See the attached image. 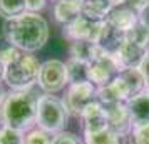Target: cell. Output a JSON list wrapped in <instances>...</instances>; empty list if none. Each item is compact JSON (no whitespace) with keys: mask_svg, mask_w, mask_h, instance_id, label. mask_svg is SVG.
I'll return each instance as SVG.
<instances>
[{"mask_svg":"<svg viewBox=\"0 0 149 144\" xmlns=\"http://www.w3.org/2000/svg\"><path fill=\"white\" fill-rule=\"evenodd\" d=\"M3 32L8 44L24 52L39 50L49 39V25L45 19L34 12H24L17 17L7 19Z\"/></svg>","mask_w":149,"mask_h":144,"instance_id":"obj_1","label":"cell"},{"mask_svg":"<svg viewBox=\"0 0 149 144\" xmlns=\"http://www.w3.org/2000/svg\"><path fill=\"white\" fill-rule=\"evenodd\" d=\"M37 104L39 96L30 89H14L5 94L3 102L0 104V122L3 127L17 129L24 132L37 124Z\"/></svg>","mask_w":149,"mask_h":144,"instance_id":"obj_2","label":"cell"},{"mask_svg":"<svg viewBox=\"0 0 149 144\" xmlns=\"http://www.w3.org/2000/svg\"><path fill=\"white\" fill-rule=\"evenodd\" d=\"M67 111L61 99L52 94L39 97L37 104V126L49 134H59L67 124Z\"/></svg>","mask_w":149,"mask_h":144,"instance_id":"obj_3","label":"cell"},{"mask_svg":"<svg viewBox=\"0 0 149 144\" xmlns=\"http://www.w3.org/2000/svg\"><path fill=\"white\" fill-rule=\"evenodd\" d=\"M40 65L39 61L34 55L20 54V57L15 62L5 65V82L12 89H30L37 81L40 74Z\"/></svg>","mask_w":149,"mask_h":144,"instance_id":"obj_4","label":"cell"},{"mask_svg":"<svg viewBox=\"0 0 149 144\" xmlns=\"http://www.w3.org/2000/svg\"><path fill=\"white\" fill-rule=\"evenodd\" d=\"M95 101H97V90L92 86V82L70 84L65 97L62 99L67 114L74 117H81L86 107Z\"/></svg>","mask_w":149,"mask_h":144,"instance_id":"obj_5","label":"cell"},{"mask_svg":"<svg viewBox=\"0 0 149 144\" xmlns=\"http://www.w3.org/2000/svg\"><path fill=\"white\" fill-rule=\"evenodd\" d=\"M39 86L45 90L47 94L59 92L65 87L67 81V67L61 61H45L40 65V74H39Z\"/></svg>","mask_w":149,"mask_h":144,"instance_id":"obj_6","label":"cell"},{"mask_svg":"<svg viewBox=\"0 0 149 144\" xmlns=\"http://www.w3.org/2000/svg\"><path fill=\"white\" fill-rule=\"evenodd\" d=\"M119 72L121 70H119L116 59L104 50L89 64V81L97 86H106V84L112 82Z\"/></svg>","mask_w":149,"mask_h":144,"instance_id":"obj_7","label":"cell"},{"mask_svg":"<svg viewBox=\"0 0 149 144\" xmlns=\"http://www.w3.org/2000/svg\"><path fill=\"white\" fill-rule=\"evenodd\" d=\"M102 22H97V20H91L84 15H79L74 22H70L65 25L64 29V35L70 39V40H91V42H95L99 40V35H101V30H102Z\"/></svg>","mask_w":149,"mask_h":144,"instance_id":"obj_8","label":"cell"},{"mask_svg":"<svg viewBox=\"0 0 149 144\" xmlns=\"http://www.w3.org/2000/svg\"><path fill=\"white\" fill-rule=\"evenodd\" d=\"M107 116V124L109 129L114 131L119 136H126L129 131L132 129V122H131V116H129V109L124 102H116V104H107L102 106Z\"/></svg>","mask_w":149,"mask_h":144,"instance_id":"obj_9","label":"cell"},{"mask_svg":"<svg viewBox=\"0 0 149 144\" xmlns=\"http://www.w3.org/2000/svg\"><path fill=\"white\" fill-rule=\"evenodd\" d=\"M146 54H148L146 49H142L139 45L132 44V42L126 40L112 57L117 62L119 70H124V69H139V65H141V62Z\"/></svg>","mask_w":149,"mask_h":144,"instance_id":"obj_10","label":"cell"},{"mask_svg":"<svg viewBox=\"0 0 149 144\" xmlns=\"http://www.w3.org/2000/svg\"><path fill=\"white\" fill-rule=\"evenodd\" d=\"M124 42H126V32L116 29L112 24H109L107 20H104L101 35H99V40H97V45H99L104 52L114 55L116 52L121 49V45Z\"/></svg>","mask_w":149,"mask_h":144,"instance_id":"obj_11","label":"cell"},{"mask_svg":"<svg viewBox=\"0 0 149 144\" xmlns=\"http://www.w3.org/2000/svg\"><path fill=\"white\" fill-rule=\"evenodd\" d=\"M81 117L84 122V132H99V131L109 129L106 111L97 101L87 106Z\"/></svg>","mask_w":149,"mask_h":144,"instance_id":"obj_12","label":"cell"},{"mask_svg":"<svg viewBox=\"0 0 149 144\" xmlns=\"http://www.w3.org/2000/svg\"><path fill=\"white\" fill-rule=\"evenodd\" d=\"M126 106H127V109H129L132 129L139 127V126L149 124V94H148V90H144L142 94L129 99L127 102H126Z\"/></svg>","mask_w":149,"mask_h":144,"instance_id":"obj_13","label":"cell"},{"mask_svg":"<svg viewBox=\"0 0 149 144\" xmlns=\"http://www.w3.org/2000/svg\"><path fill=\"white\" fill-rule=\"evenodd\" d=\"M106 20L109 24H112L116 29H119L122 32H127L137 24V17L132 8H129L127 5H116L112 7V10L109 12V15L106 17Z\"/></svg>","mask_w":149,"mask_h":144,"instance_id":"obj_14","label":"cell"},{"mask_svg":"<svg viewBox=\"0 0 149 144\" xmlns=\"http://www.w3.org/2000/svg\"><path fill=\"white\" fill-rule=\"evenodd\" d=\"M86 0H57L54 8V15L57 22L67 25L74 22L79 15L82 14V5Z\"/></svg>","mask_w":149,"mask_h":144,"instance_id":"obj_15","label":"cell"},{"mask_svg":"<svg viewBox=\"0 0 149 144\" xmlns=\"http://www.w3.org/2000/svg\"><path fill=\"white\" fill-rule=\"evenodd\" d=\"M117 77L126 86L129 99L139 96V94H142L144 90L148 89V84H146V81H144V77H142L139 69H124V70H121L117 74Z\"/></svg>","mask_w":149,"mask_h":144,"instance_id":"obj_16","label":"cell"},{"mask_svg":"<svg viewBox=\"0 0 149 144\" xmlns=\"http://www.w3.org/2000/svg\"><path fill=\"white\" fill-rule=\"evenodd\" d=\"M101 52H102V49L95 42H91V40H74L70 44V55H72V59L87 62V64H91Z\"/></svg>","mask_w":149,"mask_h":144,"instance_id":"obj_17","label":"cell"},{"mask_svg":"<svg viewBox=\"0 0 149 144\" xmlns=\"http://www.w3.org/2000/svg\"><path fill=\"white\" fill-rule=\"evenodd\" d=\"M112 7L114 5L107 0H86L82 5V15L91 19V20L102 22L106 20V17L112 10Z\"/></svg>","mask_w":149,"mask_h":144,"instance_id":"obj_18","label":"cell"},{"mask_svg":"<svg viewBox=\"0 0 149 144\" xmlns=\"http://www.w3.org/2000/svg\"><path fill=\"white\" fill-rule=\"evenodd\" d=\"M67 67V81L70 84H81V82H91L89 81V64L87 62L72 59L65 64Z\"/></svg>","mask_w":149,"mask_h":144,"instance_id":"obj_19","label":"cell"},{"mask_svg":"<svg viewBox=\"0 0 149 144\" xmlns=\"http://www.w3.org/2000/svg\"><path fill=\"white\" fill-rule=\"evenodd\" d=\"M86 144H124V136H119L111 129L86 132Z\"/></svg>","mask_w":149,"mask_h":144,"instance_id":"obj_20","label":"cell"},{"mask_svg":"<svg viewBox=\"0 0 149 144\" xmlns=\"http://www.w3.org/2000/svg\"><path fill=\"white\" fill-rule=\"evenodd\" d=\"M126 40L132 42L142 49H149V29L141 20H137L134 27L126 32Z\"/></svg>","mask_w":149,"mask_h":144,"instance_id":"obj_21","label":"cell"},{"mask_svg":"<svg viewBox=\"0 0 149 144\" xmlns=\"http://www.w3.org/2000/svg\"><path fill=\"white\" fill-rule=\"evenodd\" d=\"M25 12V0H0V15L12 19Z\"/></svg>","mask_w":149,"mask_h":144,"instance_id":"obj_22","label":"cell"},{"mask_svg":"<svg viewBox=\"0 0 149 144\" xmlns=\"http://www.w3.org/2000/svg\"><path fill=\"white\" fill-rule=\"evenodd\" d=\"M0 143L2 144H24L25 137L22 136L20 131L10 129V127H2L0 129Z\"/></svg>","mask_w":149,"mask_h":144,"instance_id":"obj_23","label":"cell"},{"mask_svg":"<svg viewBox=\"0 0 149 144\" xmlns=\"http://www.w3.org/2000/svg\"><path fill=\"white\" fill-rule=\"evenodd\" d=\"M129 144H149V124L134 127L129 136Z\"/></svg>","mask_w":149,"mask_h":144,"instance_id":"obj_24","label":"cell"},{"mask_svg":"<svg viewBox=\"0 0 149 144\" xmlns=\"http://www.w3.org/2000/svg\"><path fill=\"white\" fill-rule=\"evenodd\" d=\"M52 141L54 139H50L49 132L42 129H34L25 136V143L24 144H52Z\"/></svg>","mask_w":149,"mask_h":144,"instance_id":"obj_25","label":"cell"},{"mask_svg":"<svg viewBox=\"0 0 149 144\" xmlns=\"http://www.w3.org/2000/svg\"><path fill=\"white\" fill-rule=\"evenodd\" d=\"M20 49H17L15 45H12V44H8L7 47L0 49V55H2V61H3V64L5 65H8V64H12V62H15L19 57H20Z\"/></svg>","mask_w":149,"mask_h":144,"instance_id":"obj_26","label":"cell"},{"mask_svg":"<svg viewBox=\"0 0 149 144\" xmlns=\"http://www.w3.org/2000/svg\"><path fill=\"white\" fill-rule=\"evenodd\" d=\"M52 144H82V141L72 132H59L54 137Z\"/></svg>","mask_w":149,"mask_h":144,"instance_id":"obj_27","label":"cell"},{"mask_svg":"<svg viewBox=\"0 0 149 144\" xmlns=\"http://www.w3.org/2000/svg\"><path fill=\"white\" fill-rule=\"evenodd\" d=\"M45 7V0H25V10L27 12H39Z\"/></svg>","mask_w":149,"mask_h":144,"instance_id":"obj_28","label":"cell"},{"mask_svg":"<svg viewBox=\"0 0 149 144\" xmlns=\"http://www.w3.org/2000/svg\"><path fill=\"white\" fill-rule=\"evenodd\" d=\"M148 3H149V0H124V5L132 8L134 12H141Z\"/></svg>","mask_w":149,"mask_h":144,"instance_id":"obj_29","label":"cell"},{"mask_svg":"<svg viewBox=\"0 0 149 144\" xmlns=\"http://www.w3.org/2000/svg\"><path fill=\"white\" fill-rule=\"evenodd\" d=\"M139 70H141L142 77H144V81H146V84H148V87H149V52L144 55L141 65H139Z\"/></svg>","mask_w":149,"mask_h":144,"instance_id":"obj_30","label":"cell"},{"mask_svg":"<svg viewBox=\"0 0 149 144\" xmlns=\"http://www.w3.org/2000/svg\"><path fill=\"white\" fill-rule=\"evenodd\" d=\"M139 20L146 25V27L149 29V3L146 5V7L142 8L141 12H139Z\"/></svg>","mask_w":149,"mask_h":144,"instance_id":"obj_31","label":"cell"},{"mask_svg":"<svg viewBox=\"0 0 149 144\" xmlns=\"http://www.w3.org/2000/svg\"><path fill=\"white\" fill-rule=\"evenodd\" d=\"M5 77V64L2 61V55H0V81Z\"/></svg>","mask_w":149,"mask_h":144,"instance_id":"obj_32","label":"cell"},{"mask_svg":"<svg viewBox=\"0 0 149 144\" xmlns=\"http://www.w3.org/2000/svg\"><path fill=\"white\" fill-rule=\"evenodd\" d=\"M3 99H5V92H3V89H2V86H0V104L3 102Z\"/></svg>","mask_w":149,"mask_h":144,"instance_id":"obj_33","label":"cell"},{"mask_svg":"<svg viewBox=\"0 0 149 144\" xmlns=\"http://www.w3.org/2000/svg\"><path fill=\"white\" fill-rule=\"evenodd\" d=\"M146 90H148V94H149V87H148V89H146Z\"/></svg>","mask_w":149,"mask_h":144,"instance_id":"obj_34","label":"cell"},{"mask_svg":"<svg viewBox=\"0 0 149 144\" xmlns=\"http://www.w3.org/2000/svg\"><path fill=\"white\" fill-rule=\"evenodd\" d=\"M0 144H2V143H0Z\"/></svg>","mask_w":149,"mask_h":144,"instance_id":"obj_35","label":"cell"}]
</instances>
